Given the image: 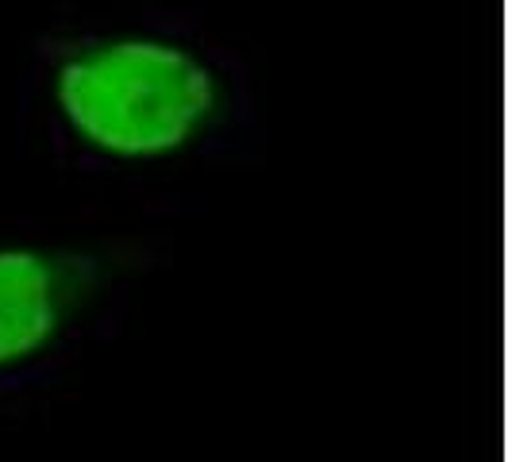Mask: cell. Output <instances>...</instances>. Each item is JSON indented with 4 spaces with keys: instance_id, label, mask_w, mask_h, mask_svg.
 <instances>
[{
    "instance_id": "2",
    "label": "cell",
    "mask_w": 512,
    "mask_h": 462,
    "mask_svg": "<svg viewBox=\"0 0 512 462\" xmlns=\"http://www.w3.org/2000/svg\"><path fill=\"white\" fill-rule=\"evenodd\" d=\"M162 258L139 228L0 224V405L104 343Z\"/></svg>"
},
{
    "instance_id": "1",
    "label": "cell",
    "mask_w": 512,
    "mask_h": 462,
    "mask_svg": "<svg viewBox=\"0 0 512 462\" xmlns=\"http://www.w3.org/2000/svg\"><path fill=\"white\" fill-rule=\"evenodd\" d=\"M16 124L77 181H135L247 162L262 112L247 58L201 16L135 4L77 12L27 47Z\"/></svg>"
}]
</instances>
